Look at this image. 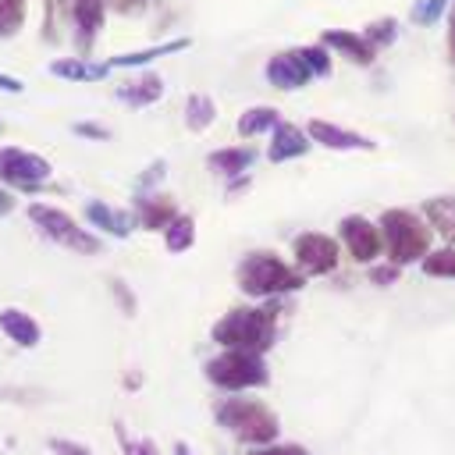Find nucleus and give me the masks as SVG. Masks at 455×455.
I'll use <instances>...</instances> for the list:
<instances>
[{
  "label": "nucleus",
  "instance_id": "obj_39",
  "mask_svg": "<svg viewBox=\"0 0 455 455\" xmlns=\"http://www.w3.org/2000/svg\"><path fill=\"white\" fill-rule=\"evenodd\" d=\"M107 7H114L117 14H135V11H142V4L146 0H103Z\"/></svg>",
  "mask_w": 455,
  "mask_h": 455
},
{
  "label": "nucleus",
  "instance_id": "obj_34",
  "mask_svg": "<svg viewBox=\"0 0 455 455\" xmlns=\"http://www.w3.org/2000/svg\"><path fill=\"white\" fill-rule=\"evenodd\" d=\"M71 132H75V135H85V139H96V142L110 139V128H103V124H92V121H78V124H71Z\"/></svg>",
  "mask_w": 455,
  "mask_h": 455
},
{
  "label": "nucleus",
  "instance_id": "obj_33",
  "mask_svg": "<svg viewBox=\"0 0 455 455\" xmlns=\"http://www.w3.org/2000/svg\"><path fill=\"white\" fill-rule=\"evenodd\" d=\"M249 455H309L302 444H284V441H277V444H267V448H249Z\"/></svg>",
  "mask_w": 455,
  "mask_h": 455
},
{
  "label": "nucleus",
  "instance_id": "obj_24",
  "mask_svg": "<svg viewBox=\"0 0 455 455\" xmlns=\"http://www.w3.org/2000/svg\"><path fill=\"white\" fill-rule=\"evenodd\" d=\"M281 121H277V110L274 107H249L242 117H238V135L242 139H252L259 132H274Z\"/></svg>",
  "mask_w": 455,
  "mask_h": 455
},
{
  "label": "nucleus",
  "instance_id": "obj_1",
  "mask_svg": "<svg viewBox=\"0 0 455 455\" xmlns=\"http://www.w3.org/2000/svg\"><path fill=\"white\" fill-rule=\"evenodd\" d=\"M210 334L224 352H256V355H263L277 338V309L274 306L231 309L213 323Z\"/></svg>",
  "mask_w": 455,
  "mask_h": 455
},
{
  "label": "nucleus",
  "instance_id": "obj_18",
  "mask_svg": "<svg viewBox=\"0 0 455 455\" xmlns=\"http://www.w3.org/2000/svg\"><path fill=\"white\" fill-rule=\"evenodd\" d=\"M107 71H110V64H96L89 57H57L50 64V75L68 78V82H100V78H107Z\"/></svg>",
  "mask_w": 455,
  "mask_h": 455
},
{
  "label": "nucleus",
  "instance_id": "obj_44",
  "mask_svg": "<svg viewBox=\"0 0 455 455\" xmlns=\"http://www.w3.org/2000/svg\"><path fill=\"white\" fill-rule=\"evenodd\" d=\"M174 455H192V451H188V444H185V441H178V444H174Z\"/></svg>",
  "mask_w": 455,
  "mask_h": 455
},
{
  "label": "nucleus",
  "instance_id": "obj_22",
  "mask_svg": "<svg viewBox=\"0 0 455 455\" xmlns=\"http://www.w3.org/2000/svg\"><path fill=\"white\" fill-rule=\"evenodd\" d=\"M178 50H188V39H171V43H160V46H149V50H135V53H121V57H110L107 64L110 68H142L164 53H178Z\"/></svg>",
  "mask_w": 455,
  "mask_h": 455
},
{
  "label": "nucleus",
  "instance_id": "obj_14",
  "mask_svg": "<svg viewBox=\"0 0 455 455\" xmlns=\"http://www.w3.org/2000/svg\"><path fill=\"white\" fill-rule=\"evenodd\" d=\"M267 82L277 85V89H299V85L309 82V71L302 68V60L295 57V50H288V53H274L267 60Z\"/></svg>",
  "mask_w": 455,
  "mask_h": 455
},
{
  "label": "nucleus",
  "instance_id": "obj_23",
  "mask_svg": "<svg viewBox=\"0 0 455 455\" xmlns=\"http://www.w3.org/2000/svg\"><path fill=\"white\" fill-rule=\"evenodd\" d=\"M213 117H217V107H213V100L206 92H192L185 100V124H188V132H206L213 124Z\"/></svg>",
  "mask_w": 455,
  "mask_h": 455
},
{
  "label": "nucleus",
  "instance_id": "obj_10",
  "mask_svg": "<svg viewBox=\"0 0 455 455\" xmlns=\"http://www.w3.org/2000/svg\"><path fill=\"white\" fill-rule=\"evenodd\" d=\"M0 334L7 341H14L18 348H36L43 341V327L36 323V316L25 313V309H18V306L0 309Z\"/></svg>",
  "mask_w": 455,
  "mask_h": 455
},
{
  "label": "nucleus",
  "instance_id": "obj_2",
  "mask_svg": "<svg viewBox=\"0 0 455 455\" xmlns=\"http://www.w3.org/2000/svg\"><path fill=\"white\" fill-rule=\"evenodd\" d=\"M213 419L231 430L242 444L249 448H267V444H277V434H281V423L277 416L270 412V405L256 402V398H220L213 405Z\"/></svg>",
  "mask_w": 455,
  "mask_h": 455
},
{
  "label": "nucleus",
  "instance_id": "obj_31",
  "mask_svg": "<svg viewBox=\"0 0 455 455\" xmlns=\"http://www.w3.org/2000/svg\"><path fill=\"white\" fill-rule=\"evenodd\" d=\"M448 4H451V0H423V4L412 7V21H416V25H434V21L444 14Z\"/></svg>",
  "mask_w": 455,
  "mask_h": 455
},
{
  "label": "nucleus",
  "instance_id": "obj_13",
  "mask_svg": "<svg viewBox=\"0 0 455 455\" xmlns=\"http://www.w3.org/2000/svg\"><path fill=\"white\" fill-rule=\"evenodd\" d=\"M306 135H309L313 142L327 146V149H373V142H370V139H363L359 132L338 128V124H331V121H309Z\"/></svg>",
  "mask_w": 455,
  "mask_h": 455
},
{
  "label": "nucleus",
  "instance_id": "obj_12",
  "mask_svg": "<svg viewBox=\"0 0 455 455\" xmlns=\"http://www.w3.org/2000/svg\"><path fill=\"white\" fill-rule=\"evenodd\" d=\"M320 46H331V50H338L341 57H348L355 64H370L373 53H377L363 32H348V28H327L323 39H320Z\"/></svg>",
  "mask_w": 455,
  "mask_h": 455
},
{
  "label": "nucleus",
  "instance_id": "obj_20",
  "mask_svg": "<svg viewBox=\"0 0 455 455\" xmlns=\"http://www.w3.org/2000/svg\"><path fill=\"white\" fill-rule=\"evenodd\" d=\"M206 164L217 171V174H228V178H238L245 174L252 164H256V149L252 146H231V149H213L206 156Z\"/></svg>",
  "mask_w": 455,
  "mask_h": 455
},
{
  "label": "nucleus",
  "instance_id": "obj_17",
  "mask_svg": "<svg viewBox=\"0 0 455 455\" xmlns=\"http://www.w3.org/2000/svg\"><path fill=\"white\" fill-rule=\"evenodd\" d=\"M71 18H75V28H78V46L89 50V43L96 39V32L103 28L107 4L103 0H71Z\"/></svg>",
  "mask_w": 455,
  "mask_h": 455
},
{
  "label": "nucleus",
  "instance_id": "obj_25",
  "mask_svg": "<svg viewBox=\"0 0 455 455\" xmlns=\"http://www.w3.org/2000/svg\"><path fill=\"white\" fill-rule=\"evenodd\" d=\"M192 242H196V220H192L188 213H178V217L167 224V231H164V245H167L171 252H185Z\"/></svg>",
  "mask_w": 455,
  "mask_h": 455
},
{
  "label": "nucleus",
  "instance_id": "obj_38",
  "mask_svg": "<svg viewBox=\"0 0 455 455\" xmlns=\"http://www.w3.org/2000/svg\"><path fill=\"white\" fill-rule=\"evenodd\" d=\"M110 288H114V295H117V302H121V309L132 316L135 313V295L124 288V281H110Z\"/></svg>",
  "mask_w": 455,
  "mask_h": 455
},
{
  "label": "nucleus",
  "instance_id": "obj_9",
  "mask_svg": "<svg viewBox=\"0 0 455 455\" xmlns=\"http://www.w3.org/2000/svg\"><path fill=\"white\" fill-rule=\"evenodd\" d=\"M338 228H341V242H345V249H348L352 259H359V263H373V259L380 256L384 238H380V228H377V224H370L366 217L352 213V217H345Z\"/></svg>",
  "mask_w": 455,
  "mask_h": 455
},
{
  "label": "nucleus",
  "instance_id": "obj_29",
  "mask_svg": "<svg viewBox=\"0 0 455 455\" xmlns=\"http://www.w3.org/2000/svg\"><path fill=\"white\" fill-rule=\"evenodd\" d=\"M423 270L430 277H455V249H437L423 256Z\"/></svg>",
  "mask_w": 455,
  "mask_h": 455
},
{
  "label": "nucleus",
  "instance_id": "obj_26",
  "mask_svg": "<svg viewBox=\"0 0 455 455\" xmlns=\"http://www.w3.org/2000/svg\"><path fill=\"white\" fill-rule=\"evenodd\" d=\"M28 14V0H0V39L14 36L25 25Z\"/></svg>",
  "mask_w": 455,
  "mask_h": 455
},
{
  "label": "nucleus",
  "instance_id": "obj_28",
  "mask_svg": "<svg viewBox=\"0 0 455 455\" xmlns=\"http://www.w3.org/2000/svg\"><path fill=\"white\" fill-rule=\"evenodd\" d=\"M114 434H117V444H121V455H160L156 441L149 437H135L124 430V423H114Z\"/></svg>",
  "mask_w": 455,
  "mask_h": 455
},
{
  "label": "nucleus",
  "instance_id": "obj_15",
  "mask_svg": "<svg viewBox=\"0 0 455 455\" xmlns=\"http://www.w3.org/2000/svg\"><path fill=\"white\" fill-rule=\"evenodd\" d=\"M309 135L302 132V128H295V124H288V121H281L277 128H274V142H270V149H267V156L274 160V164H284V160H295V156H302V153H309Z\"/></svg>",
  "mask_w": 455,
  "mask_h": 455
},
{
  "label": "nucleus",
  "instance_id": "obj_30",
  "mask_svg": "<svg viewBox=\"0 0 455 455\" xmlns=\"http://www.w3.org/2000/svg\"><path fill=\"white\" fill-rule=\"evenodd\" d=\"M363 36L370 39V46H373V50L391 46V43H395V36H398V21H395V18H380V21L366 25V32H363Z\"/></svg>",
  "mask_w": 455,
  "mask_h": 455
},
{
  "label": "nucleus",
  "instance_id": "obj_37",
  "mask_svg": "<svg viewBox=\"0 0 455 455\" xmlns=\"http://www.w3.org/2000/svg\"><path fill=\"white\" fill-rule=\"evenodd\" d=\"M370 281H373V284H391V281H398V267H395V263L373 267V270H370Z\"/></svg>",
  "mask_w": 455,
  "mask_h": 455
},
{
  "label": "nucleus",
  "instance_id": "obj_19",
  "mask_svg": "<svg viewBox=\"0 0 455 455\" xmlns=\"http://www.w3.org/2000/svg\"><path fill=\"white\" fill-rule=\"evenodd\" d=\"M160 96H164V78L153 75V71L149 75H139V78H132L124 85H117V100L128 103V107H149Z\"/></svg>",
  "mask_w": 455,
  "mask_h": 455
},
{
  "label": "nucleus",
  "instance_id": "obj_6",
  "mask_svg": "<svg viewBox=\"0 0 455 455\" xmlns=\"http://www.w3.org/2000/svg\"><path fill=\"white\" fill-rule=\"evenodd\" d=\"M28 220L57 245L71 249V252H82V256H92L100 252V238L85 228H78V220L57 206H46V203H28Z\"/></svg>",
  "mask_w": 455,
  "mask_h": 455
},
{
  "label": "nucleus",
  "instance_id": "obj_11",
  "mask_svg": "<svg viewBox=\"0 0 455 455\" xmlns=\"http://www.w3.org/2000/svg\"><path fill=\"white\" fill-rule=\"evenodd\" d=\"M85 220H89L92 228H100L103 235H114V238H128L132 228H135V217H132V213L114 210V206H107L103 199H89V203H85Z\"/></svg>",
  "mask_w": 455,
  "mask_h": 455
},
{
  "label": "nucleus",
  "instance_id": "obj_41",
  "mask_svg": "<svg viewBox=\"0 0 455 455\" xmlns=\"http://www.w3.org/2000/svg\"><path fill=\"white\" fill-rule=\"evenodd\" d=\"M11 210H14V196L7 188H0V217H7Z\"/></svg>",
  "mask_w": 455,
  "mask_h": 455
},
{
  "label": "nucleus",
  "instance_id": "obj_16",
  "mask_svg": "<svg viewBox=\"0 0 455 455\" xmlns=\"http://www.w3.org/2000/svg\"><path fill=\"white\" fill-rule=\"evenodd\" d=\"M135 217H139V224L146 231H167V224L178 217V210H174L171 196H146L142 192L135 199Z\"/></svg>",
  "mask_w": 455,
  "mask_h": 455
},
{
  "label": "nucleus",
  "instance_id": "obj_35",
  "mask_svg": "<svg viewBox=\"0 0 455 455\" xmlns=\"http://www.w3.org/2000/svg\"><path fill=\"white\" fill-rule=\"evenodd\" d=\"M39 391H25V387H0V402H39Z\"/></svg>",
  "mask_w": 455,
  "mask_h": 455
},
{
  "label": "nucleus",
  "instance_id": "obj_40",
  "mask_svg": "<svg viewBox=\"0 0 455 455\" xmlns=\"http://www.w3.org/2000/svg\"><path fill=\"white\" fill-rule=\"evenodd\" d=\"M0 92H14V96H18V92H25V82L14 78V75H4V71H0Z\"/></svg>",
  "mask_w": 455,
  "mask_h": 455
},
{
  "label": "nucleus",
  "instance_id": "obj_36",
  "mask_svg": "<svg viewBox=\"0 0 455 455\" xmlns=\"http://www.w3.org/2000/svg\"><path fill=\"white\" fill-rule=\"evenodd\" d=\"M164 167H167L164 160H156V164H149V167H146V174H139V181H135V185H139V188L146 192L149 185H156V181L164 178Z\"/></svg>",
  "mask_w": 455,
  "mask_h": 455
},
{
  "label": "nucleus",
  "instance_id": "obj_5",
  "mask_svg": "<svg viewBox=\"0 0 455 455\" xmlns=\"http://www.w3.org/2000/svg\"><path fill=\"white\" fill-rule=\"evenodd\" d=\"M206 380L228 395H238L249 387H263L270 380V370L256 352H220L206 363Z\"/></svg>",
  "mask_w": 455,
  "mask_h": 455
},
{
  "label": "nucleus",
  "instance_id": "obj_8",
  "mask_svg": "<svg viewBox=\"0 0 455 455\" xmlns=\"http://www.w3.org/2000/svg\"><path fill=\"white\" fill-rule=\"evenodd\" d=\"M291 252L302 274H331L338 267V242L320 231H302L291 242Z\"/></svg>",
  "mask_w": 455,
  "mask_h": 455
},
{
  "label": "nucleus",
  "instance_id": "obj_32",
  "mask_svg": "<svg viewBox=\"0 0 455 455\" xmlns=\"http://www.w3.org/2000/svg\"><path fill=\"white\" fill-rule=\"evenodd\" d=\"M50 451H53V455H92L85 444L68 441V437H50Z\"/></svg>",
  "mask_w": 455,
  "mask_h": 455
},
{
  "label": "nucleus",
  "instance_id": "obj_4",
  "mask_svg": "<svg viewBox=\"0 0 455 455\" xmlns=\"http://www.w3.org/2000/svg\"><path fill=\"white\" fill-rule=\"evenodd\" d=\"M380 238H384V249L391 256L395 267L402 263H412V259H423L430 252V228L423 217L409 213V210H384L380 220Z\"/></svg>",
  "mask_w": 455,
  "mask_h": 455
},
{
  "label": "nucleus",
  "instance_id": "obj_43",
  "mask_svg": "<svg viewBox=\"0 0 455 455\" xmlns=\"http://www.w3.org/2000/svg\"><path fill=\"white\" fill-rule=\"evenodd\" d=\"M124 387L135 391V387H139V373H128V377H124Z\"/></svg>",
  "mask_w": 455,
  "mask_h": 455
},
{
  "label": "nucleus",
  "instance_id": "obj_21",
  "mask_svg": "<svg viewBox=\"0 0 455 455\" xmlns=\"http://www.w3.org/2000/svg\"><path fill=\"white\" fill-rule=\"evenodd\" d=\"M423 217L430 228H437L448 242H455V196H437L423 203Z\"/></svg>",
  "mask_w": 455,
  "mask_h": 455
},
{
  "label": "nucleus",
  "instance_id": "obj_7",
  "mask_svg": "<svg viewBox=\"0 0 455 455\" xmlns=\"http://www.w3.org/2000/svg\"><path fill=\"white\" fill-rule=\"evenodd\" d=\"M50 174H53V167H50L46 156L18 149V146L0 149V181H7L14 188H25V192H36L39 185L50 181Z\"/></svg>",
  "mask_w": 455,
  "mask_h": 455
},
{
  "label": "nucleus",
  "instance_id": "obj_42",
  "mask_svg": "<svg viewBox=\"0 0 455 455\" xmlns=\"http://www.w3.org/2000/svg\"><path fill=\"white\" fill-rule=\"evenodd\" d=\"M448 50H451V64H455V11H451V36H448Z\"/></svg>",
  "mask_w": 455,
  "mask_h": 455
},
{
  "label": "nucleus",
  "instance_id": "obj_27",
  "mask_svg": "<svg viewBox=\"0 0 455 455\" xmlns=\"http://www.w3.org/2000/svg\"><path fill=\"white\" fill-rule=\"evenodd\" d=\"M295 57L302 60V68L309 71V78H323L327 71H331V53H327V46H299L295 50Z\"/></svg>",
  "mask_w": 455,
  "mask_h": 455
},
{
  "label": "nucleus",
  "instance_id": "obj_3",
  "mask_svg": "<svg viewBox=\"0 0 455 455\" xmlns=\"http://www.w3.org/2000/svg\"><path fill=\"white\" fill-rule=\"evenodd\" d=\"M238 288L249 299H270V295H284V291H299L306 284V274L291 270L284 259H277L274 252H249L238 270H235Z\"/></svg>",
  "mask_w": 455,
  "mask_h": 455
}]
</instances>
